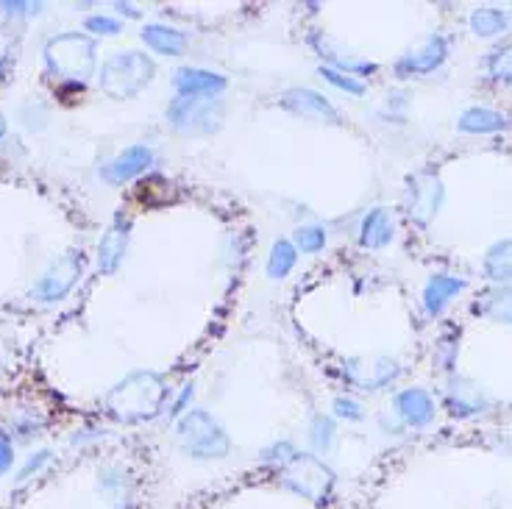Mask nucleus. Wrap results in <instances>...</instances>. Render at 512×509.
Returning a JSON list of instances; mask_svg holds the SVG:
<instances>
[{
  "label": "nucleus",
  "instance_id": "23",
  "mask_svg": "<svg viewBox=\"0 0 512 509\" xmlns=\"http://www.w3.org/2000/svg\"><path fill=\"white\" fill-rule=\"evenodd\" d=\"M507 28V14L501 9H493V6H482L471 14V31L476 37H496Z\"/></svg>",
  "mask_w": 512,
  "mask_h": 509
},
{
  "label": "nucleus",
  "instance_id": "29",
  "mask_svg": "<svg viewBox=\"0 0 512 509\" xmlns=\"http://www.w3.org/2000/svg\"><path fill=\"white\" fill-rule=\"evenodd\" d=\"M84 31H90L95 37H115V34L123 31V26L117 20H112V17H106V14H95V17H87Z\"/></svg>",
  "mask_w": 512,
  "mask_h": 509
},
{
  "label": "nucleus",
  "instance_id": "22",
  "mask_svg": "<svg viewBox=\"0 0 512 509\" xmlns=\"http://www.w3.org/2000/svg\"><path fill=\"white\" fill-rule=\"evenodd\" d=\"M295 259H298V251L290 240H276L273 248H270L268 256V276L270 279H284L290 270L295 268Z\"/></svg>",
  "mask_w": 512,
  "mask_h": 509
},
{
  "label": "nucleus",
  "instance_id": "27",
  "mask_svg": "<svg viewBox=\"0 0 512 509\" xmlns=\"http://www.w3.org/2000/svg\"><path fill=\"white\" fill-rule=\"evenodd\" d=\"M53 451L51 448H42V451H34V454H28L26 462L20 465V471H17V482H28V479H34L37 473H42V468L51 462Z\"/></svg>",
  "mask_w": 512,
  "mask_h": 509
},
{
  "label": "nucleus",
  "instance_id": "20",
  "mask_svg": "<svg viewBox=\"0 0 512 509\" xmlns=\"http://www.w3.org/2000/svg\"><path fill=\"white\" fill-rule=\"evenodd\" d=\"M440 198H443V187H440V181H429L426 187H415V190H412L410 212L418 217L421 223H426V220L437 212Z\"/></svg>",
  "mask_w": 512,
  "mask_h": 509
},
{
  "label": "nucleus",
  "instance_id": "28",
  "mask_svg": "<svg viewBox=\"0 0 512 509\" xmlns=\"http://www.w3.org/2000/svg\"><path fill=\"white\" fill-rule=\"evenodd\" d=\"M320 76H326L329 84H334L337 90L348 92V95H362V92H365V84H362V81H357L354 76H346V73H340V70H334V67H323Z\"/></svg>",
  "mask_w": 512,
  "mask_h": 509
},
{
  "label": "nucleus",
  "instance_id": "10",
  "mask_svg": "<svg viewBox=\"0 0 512 509\" xmlns=\"http://www.w3.org/2000/svg\"><path fill=\"white\" fill-rule=\"evenodd\" d=\"M154 159V151H151L148 145H131V148H126L123 153H117L115 159L103 167L101 176L109 181V184H126V181L142 176L148 167L154 165Z\"/></svg>",
  "mask_w": 512,
  "mask_h": 509
},
{
  "label": "nucleus",
  "instance_id": "15",
  "mask_svg": "<svg viewBox=\"0 0 512 509\" xmlns=\"http://www.w3.org/2000/svg\"><path fill=\"white\" fill-rule=\"evenodd\" d=\"M393 234H396V226H393V217L387 215L384 209H371L362 226H359V242L365 248H384L393 242Z\"/></svg>",
  "mask_w": 512,
  "mask_h": 509
},
{
  "label": "nucleus",
  "instance_id": "16",
  "mask_svg": "<svg viewBox=\"0 0 512 509\" xmlns=\"http://www.w3.org/2000/svg\"><path fill=\"white\" fill-rule=\"evenodd\" d=\"M284 103L304 117H318V120H337V109L326 101L323 95L312 90H290Z\"/></svg>",
  "mask_w": 512,
  "mask_h": 509
},
{
  "label": "nucleus",
  "instance_id": "9",
  "mask_svg": "<svg viewBox=\"0 0 512 509\" xmlns=\"http://www.w3.org/2000/svg\"><path fill=\"white\" fill-rule=\"evenodd\" d=\"M446 56H448V42L443 37L432 34V37L423 39L415 51L407 53V56L396 64L398 76L407 78V76H421V73H432V70H437L440 64L446 62Z\"/></svg>",
  "mask_w": 512,
  "mask_h": 509
},
{
  "label": "nucleus",
  "instance_id": "6",
  "mask_svg": "<svg viewBox=\"0 0 512 509\" xmlns=\"http://www.w3.org/2000/svg\"><path fill=\"white\" fill-rule=\"evenodd\" d=\"M154 376H142V373H137V376H131V379H126L123 384H117L115 390L109 393V398H106V404H109V409L115 412L117 418H142V415H151L145 407H156L159 404V398H162V393L159 395H148V382H151Z\"/></svg>",
  "mask_w": 512,
  "mask_h": 509
},
{
  "label": "nucleus",
  "instance_id": "3",
  "mask_svg": "<svg viewBox=\"0 0 512 509\" xmlns=\"http://www.w3.org/2000/svg\"><path fill=\"white\" fill-rule=\"evenodd\" d=\"M151 76H154V64L142 53H115L101 67V90L112 98H128L140 92L151 81Z\"/></svg>",
  "mask_w": 512,
  "mask_h": 509
},
{
  "label": "nucleus",
  "instance_id": "2",
  "mask_svg": "<svg viewBox=\"0 0 512 509\" xmlns=\"http://www.w3.org/2000/svg\"><path fill=\"white\" fill-rule=\"evenodd\" d=\"M282 487L312 504H326L334 493V473L315 454H295L282 471Z\"/></svg>",
  "mask_w": 512,
  "mask_h": 509
},
{
  "label": "nucleus",
  "instance_id": "13",
  "mask_svg": "<svg viewBox=\"0 0 512 509\" xmlns=\"http://www.w3.org/2000/svg\"><path fill=\"white\" fill-rule=\"evenodd\" d=\"M396 412L407 426L423 429V426H429L435 420V401H432L429 393L412 387V390H404V393L396 395Z\"/></svg>",
  "mask_w": 512,
  "mask_h": 509
},
{
  "label": "nucleus",
  "instance_id": "32",
  "mask_svg": "<svg viewBox=\"0 0 512 509\" xmlns=\"http://www.w3.org/2000/svg\"><path fill=\"white\" fill-rule=\"evenodd\" d=\"M14 462H17V454H14L12 434L3 432V429H0V476L12 473Z\"/></svg>",
  "mask_w": 512,
  "mask_h": 509
},
{
  "label": "nucleus",
  "instance_id": "4",
  "mask_svg": "<svg viewBox=\"0 0 512 509\" xmlns=\"http://www.w3.org/2000/svg\"><path fill=\"white\" fill-rule=\"evenodd\" d=\"M179 437L184 451L192 459H223L229 454V434L220 429V423L206 412H190L179 423Z\"/></svg>",
  "mask_w": 512,
  "mask_h": 509
},
{
  "label": "nucleus",
  "instance_id": "7",
  "mask_svg": "<svg viewBox=\"0 0 512 509\" xmlns=\"http://www.w3.org/2000/svg\"><path fill=\"white\" fill-rule=\"evenodd\" d=\"M167 117L179 131H212V120H220V103L218 98H176Z\"/></svg>",
  "mask_w": 512,
  "mask_h": 509
},
{
  "label": "nucleus",
  "instance_id": "17",
  "mask_svg": "<svg viewBox=\"0 0 512 509\" xmlns=\"http://www.w3.org/2000/svg\"><path fill=\"white\" fill-rule=\"evenodd\" d=\"M140 37L151 51L162 53V56H179V53L184 51V45H187V39H184L181 31H176V28L170 26H159V23L142 28Z\"/></svg>",
  "mask_w": 512,
  "mask_h": 509
},
{
  "label": "nucleus",
  "instance_id": "18",
  "mask_svg": "<svg viewBox=\"0 0 512 509\" xmlns=\"http://www.w3.org/2000/svg\"><path fill=\"white\" fill-rule=\"evenodd\" d=\"M457 126L465 134H493V131L507 128V117L501 115V112L487 109V106H474V109H465L462 112Z\"/></svg>",
  "mask_w": 512,
  "mask_h": 509
},
{
  "label": "nucleus",
  "instance_id": "12",
  "mask_svg": "<svg viewBox=\"0 0 512 509\" xmlns=\"http://www.w3.org/2000/svg\"><path fill=\"white\" fill-rule=\"evenodd\" d=\"M98 493L112 509H128L134 501V479L120 465H106L98 471Z\"/></svg>",
  "mask_w": 512,
  "mask_h": 509
},
{
  "label": "nucleus",
  "instance_id": "8",
  "mask_svg": "<svg viewBox=\"0 0 512 509\" xmlns=\"http://www.w3.org/2000/svg\"><path fill=\"white\" fill-rule=\"evenodd\" d=\"M173 90L179 98H218L226 90V78L201 67H181L173 73Z\"/></svg>",
  "mask_w": 512,
  "mask_h": 509
},
{
  "label": "nucleus",
  "instance_id": "30",
  "mask_svg": "<svg viewBox=\"0 0 512 509\" xmlns=\"http://www.w3.org/2000/svg\"><path fill=\"white\" fill-rule=\"evenodd\" d=\"M295 454H298V451H295L290 443H276V446H270V448H265V451H262V462H268V465H276V468L282 471L284 465H287V462H290Z\"/></svg>",
  "mask_w": 512,
  "mask_h": 509
},
{
  "label": "nucleus",
  "instance_id": "31",
  "mask_svg": "<svg viewBox=\"0 0 512 509\" xmlns=\"http://www.w3.org/2000/svg\"><path fill=\"white\" fill-rule=\"evenodd\" d=\"M45 9V3H28V0H14V3H0V12L9 17H37Z\"/></svg>",
  "mask_w": 512,
  "mask_h": 509
},
{
  "label": "nucleus",
  "instance_id": "14",
  "mask_svg": "<svg viewBox=\"0 0 512 509\" xmlns=\"http://www.w3.org/2000/svg\"><path fill=\"white\" fill-rule=\"evenodd\" d=\"M462 290H465V279L448 276V273L432 276V279L426 281V287H423V306H426V312L432 318H437L451 304V298H457Z\"/></svg>",
  "mask_w": 512,
  "mask_h": 509
},
{
  "label": "nucleus",
  "instance_id": "5",
  "mask_svg": "<svg viewBox=\"0 0 512 509\" xmlns=\"http://www.w3.org/2000/svg\"><path fill=\"white\" fill-rule=\"evenodd\" d=\"M81 273H84V256L70 251V254L59 256L51 268L45 270V276L37 281V287L31 290V295L37 301H42V304H56V301H62L64 295L76 287Z\"/></svg>",
  "mask_w": 512,
  "mask_h": 509
},
{
  "label": "nucleus",
  "instance_id": "26",
  "mask_svg": "<svg viewBox=\"0 0 512 509\" xmlns=\"http://www.w3.org/2000/svg\"><path fill=\"white\" fill-rule=\"evenodd\" d=\"M293 245L295 251H301V254H318L326 245V231L320 229V226H301V229L295 231Z\"/></svg>",
  "mask_w": 512,
  "mask_h": 509
},
{
  "label": "nucleus",
  "instance_id": "36",
  "mask_svg": "<svg viewBox=\"0 0 512 509\" xmlns=\"http://www.w3.org/2000/svg\"><path fill=\"white\" fill-rule=\"evenodd\" d=\"M3 137H6V117L0 115V140H3Z\"/></svg>",
  "mask_w": 512,
  "mask_h": 509
},
{
  "label": "nucleus",
  "instance_id": "21",
  "mask_svg": "<svg viewBox=\"0 0 512 509\" xmlns=\"http://www.w3.org/2000/svg\"><path fill=\"white\" fill-rule=\"evenodd\" d=\"M309 446L315 451V457H323V454H329L334 446V437H337V426H334L332 418H326V415H315L312 423H309Z\"/></svg>",
  "mask_w": 512,
  "mask_h": 509
},
{
  "label": "nucleus",
  "instance_id": "34",
  "mask_svg": "<svg viewBox=\"0 0 512 509\" xmlns=\"http://www.w3.org/2000/svg\"><path fill=\"white\" fill-rule=\"evenodd\" d=\"M192 398V387H184V393H181V398L176 401V407H173V415H181L184 412V404Z\"/></svg>",
  "mask_w": 512,
  "mask_h": 509
},
{
  "label": "nucleus",
  "instance_id": "24",
  "mask_svg": "<svg viewBox=\"0 0 512 509\" xmlns=\"http://www.w3.org/2000/svg\"><path fill=\"white\" fill-rule=\"evenodd\" d=\"M487 73L501 84H512V42L487 56Z\"/></svg>",
  "mask_w": 512,
  "mask_h": 509
},
{
  "label": "nucleus",
  "instance_id": "1",
  "mask_svg": "<svg viewBox=\"0 0 512 509\" xmlns=\"http://www.w3.org/2000/svg\"><path fill=\"white\" fill-rule=\"evenodd\" d=\"M45 67L62 81H87L95 70V42L84 34H59L45 45Z\"/></svg>",
  "mask_w": 512,
  "mask_h": 509
},
{
  "label": "nucleus",
  "instance_id": "11",
  "mask_svg": "<svg viewBox=\"0 0 512 509\" xmlns=\"http://www.w3.org/2000/svg\"><path fill=\"white\" fill-rule=\"evenodd\" d=\"M128 217L123 212H117L112 226L103 231L101 242H98V268L106 276H112L120 265H123V256H126V245H128Z\"/></svg>",
  "mask_w": 512,
  "mask_h": 509
},
{
  "label": "nucleus",
  "instance_id": "25",
  "mask_svg": "<svg viewBox=\"0 0 512 509\" xmlns=\"http://www.w3.org/2000/svg\"><path fill=\"white\" fill-rule=\"evenodd\" d=\"M479 312H485L493 320L512 323V290H496V293L485 295V306Z\"/></svg>",
  "mask_w": 512,
  "mask_h": 509
},
{
  "label": "nucleus",
  "instance_id": "33",
  "mask_svg": "<svg viewBox=\"0 0 512 509\" xmlns=\"http://www.w3.org/2000/svg\"><path fill=\"white\" fill-rule=\"evenodd\" d=\"M334 415H337V418H346V420L365 418V412L359 409V404L348 401V398H337V401H334Z\"/></svg>",
  "mask_w": 512,
  "mask_h": 509
},
{
  "label": "nucleus",
  "instance_id": "19",
  "mask_svg": "<svg viewBox=\"0 0 512 509\" xmlns=\"http://www.w3.org/2000/svg\"><path fill=\"white\" fill-rule=\"evenodd\" d=\"M485 273L487 279L501 281V284L512 281V240L496 242V245L487 251Z\"/></svg>",
  "mask_w": 512,
  "mask_h": 509
},
{
  "label": "nucleus",
  "instance_id": "35",
  "mask_svg": "<svg viewBox=\"0 0 512 509\" xmlns=\"http://www.w3.org/2000/svg\"><path fill=\"white\" fill-rule=\"evenodd\" d=\"M115 9L120 14H126V17H140V12H137V9H134L131 3H115Z\"/></svg>",
  "mask_w": 512,
  "mask_h": 509
}]
</instances>
